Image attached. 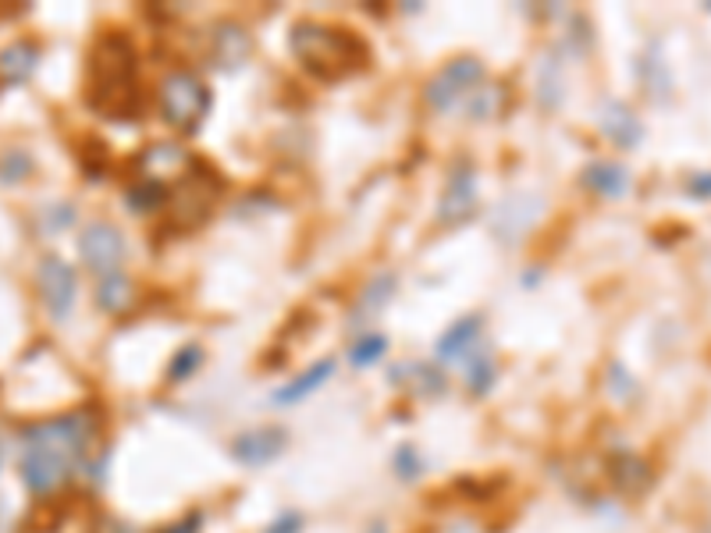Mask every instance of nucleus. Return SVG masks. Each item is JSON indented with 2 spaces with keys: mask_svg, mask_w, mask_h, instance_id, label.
Returning a JSON list of instances; mask_svg holds the SVG:
<instances>
[{
  "mask_svg": "<svg viewBox=\"0 0 711 533\" xmlns=\"http://www.w3.org/2000/svg\"><path fill=\"white\" fill-rule=\"evenodd\" d=\"M481 86H484V65L477 58H455L427 82L424 100L434 115H452V110L470 103Z\"/></svg>",
  "mask_w": 711,
  "mask_h": 533,
  "instance_id": "39448f33",
  "label": "nucleus"
},
{
  "mask_svg": "<svg viewBox=\"0 0 711 533\" xmlns=\"http://www.w3.org/2000/svg\"><path fill=\"white\" fill-rule=\"evenodd\" d=\"M392 470H395V476H398V481H416V476L424 473V463H421V455H416V448L403 445V448L395 452V463H392Z\"/></svg>",
  "mask_w": 711,
  "mask_h": 533,
  "instance_id": "b1692460",
  "label": "nucleus"
},
{
  "mask_svg": "<svg viewBox=\"0 0 711 533\" xmlns=\"http://www.w3.org/2000/svg\"><path fill=\"white\" fill-rule=\"evenodd\" d=\"M29 175H32V157L22 146H8V150L0 154V181L11 186V181H26Z\"/></svg>",
  "mask_w": 711,
  "mask_h": 533,
  "instance_id": "412c9836",
  "label": "nucleus"
},
{
  "mask_svg": "<svg viewBox=\"0 0 711 533\" xmlns=\"http://www.w3.org/2000/svg\"><path fill=\"white\" fill-rule=\"evenodd\" d=\"M199 363H204V348H199V345H186V348H181V353L171 359V366H168V381H171V384H178V381L192 377Z\"/></svg>",
  "mask_w": 711,
  "mask_h": 533,
  "instance_id": "5701e85b",
  "label": "nucleus"
},
{
  "mask_svg": "<svg viewBox=\"0 0 711 533\" xmlns=\"http://www.w3.org/2000/svg\"><path fill=\"white\" fill-rule=\"evenodd\" d=\"M100 533H142L139 526H129V523H121V520H103L100 523Z\"/></svg>",
  "mask_w": 711,
  "mask_h": 533,
  "instance_id": "bb28decb",
  "label": "nucleus"
},
{
  "mask_svg": "<svg viewBox=\"0 0 711 533\" xmlns=\"http://www.w3.org/2000/svg\"><path fill=\"white\" fill-rule=\"evenodd\" d=\"M79 256L100 282L115 278V274H121V264H125V238L115 225L97 220V225H89L79 235Z\"/></svg>",
  "mask_w": 711,
  "mask_h": 533,
  "instance_id": "0eeeda50",
  "label": "nucleus"
},
{
  "mask_svg": "<svg viewBox=\"0 0 711 533\" xmlns=\"http://www.w3.org/2000/svg\"><path fill=\"white\" fill-rule=\"evenodd\" d=\"M395 296V274H377V278L359 292V303L353 309V320H371L374 314L388 306V299Z\"/></svg>",
  "mask_w": 711,
  "mask_h": 533,
  "instance_id": "6ab92c4d",
  "label": "nucleus"
},
{
  "mask_svg": "<svg viewBox=\"0 0 711 533\" xmlns=\"http://www.w3.org/2000/svg\"><path fill=\"white\" fill-rule=\"evenodd\" d=\"M189 168H196V157L189 150H181V146H175V142H154L139 154L136 178L150 181V186L168 193L171 181L189 178Z\"/></svg>",
  "mask_w": 711,
  "mask_h": 533,
  "instance_id": "6e6552de",
  "label": "nucleus"
},
{
  "mask_svg": "<svg viewBox=\"0 0 711 533\" xmlns=\"http://www.w3.org/2000/svg\"><path fill=\"white\" fill-rule=\"evenodd\" d=\"M97 441V413L71 409L61 416L40 420L22 431V455L18 473L32 499H53L86 463Z\"/></svg>",
  "mask_w": 711,
  "mask_h": 533,
  "instance_id": "f257e3e1",
  "label": "nucleus"
},
{
  "mask_svg": "<svg viewBox=\"0 0 711 533\" xmlns=\"http://www.w3.org/2000/svg\"><path fill=\"white\" fill-rule=\"evenodd\" d=\"M385 353H388V338L385 335H367V338H359L353 345L349 359H353V366H374L377 359H385Z\"/></svg>",
  "mask_w": 711,
  "mask_h": 533,
  "instance_id": "4be33fe9",
  "label": "nucleus"
},
{
  "mask_svg": "<svg viewBox=\"0 0 711 533\" xmlns=\"http://www.w3.org/2000/svg\"><path fill=\"white\" fill-rule=\"evenodd\" d=\"M609 473H612L615 487L626 491V494H644L654 484V473H651V466L644 463L641 455H615Z\"/></svg>",
  "mask_w": 711,
  "mask_h": 533,
  "instance_id": "f3484780",
  "label": "nucleus"
},
{
  "mask_svg": "<svg viewBox=\"0 0 711 533\" xmlns=\"http://www.w3.org/2000/svg\"><path fill=\"white\" fill-rule=\"evenodd\" d=\"M477 210V171H473L470 160H455V168L445 181L442 204H437V225L460 228L463 220L473 217Z\"/></svg>",
  "mask_w": 711,
  "mask_h": 533,
  "instance_id": "1a4fd4ad",
  "label": "nucleus"
},
{
  "mask_svg": "<svg viewBox=\"0 0 711 533\" xmlns=\"http://www.w3.org/2000/svg\"><path fill=\"white\" fill-rule=\"evenodd\" d=\"M367 533H388V526H385V523H381V520H374V523L367 526Z\"/></svg>",
  "mask_w": 711,
  "mask_h": 533,
  "instance_id": "c85d7f7f",
  "label": "nucleus"
},
{
  "mask_svg": "<svg viewBox=\"0 0 711 533\" xmlns=\"http://www.w3.org/2000/svg\"><path fill=\"white\" fill-rule=\"evenodd\" d=\"M481 330H484V320L473 314V317H463V320H455L442 338H437V348H434V356L437 363H463L473 348H477L481 342Z\"/></svg>",
  "mask_w": 711,
  "mask_h": 533,
  "instance_id": "9b49d317",
  "label": "nucleus"
},
{
  "mask_svg": "<svg viewBox=\"0 0 711 533\" xmlns=\"http://www.w3.org/2000/svg\"><path fill=\"white\" fill-rule=\"evenodd\" d=\"M199 530V516H189V520H178L175 526H168L164 533H196Z\"/></svg>",
  "mask_w": 711,
  "mask_h": 533,
  "instance_id": "cd10ccee",
  "label": "nucleus"
},
{
  "mask_svg": "<svg viewBox=\"0 0 711 533\" xmlns=\"http://www.w3.org/2000/svg\"><path fill=\"white\" fill-rule=\"evenodd\" d=\"M132 282L125 278V274H115V278H103L100 285H97V306L103 309V314H111V317H118V314H125V309L132 306Z\"/></svg>",
  "mask_w": 711,
  "mask_h": 533,
  "instance_id": "aec40b11",
  "label": "nucleus"
},
{
  "mask_svg": "<svg viewBox=\"0 0 711 533\" xmlns=\"http://www.w3.org/2000/svg\"><path fill=\"white\" fill-rule=\"evenodd\" d=\"M36 288H40V299L47 306V314L65 324L71 317V309H76L79 299V282H76V270H71L61 256L47 253L40 264H36Z\"/></svg>",
  "mask_w": 711,
  "mask_h": 533,
  "instance_id": "423d86ee",
  "label": "nucleus"
},
{
  "mask_svg": "<svg viewBox=\"0 0 711 533\" xmlns=\"http://www.w3.org/2000/svg\"><path fill=\"white\" fill-rule=\"evenodd\" d=\"M249 32L243 29V26H231V22H225V26H217V32H214V61L221 65V68H239V65H246V58H249Z\"/></svg>",
  "mask_w": 711,
  "mask_h": 533,
  "instance_id": "dca6fc26",
  "label": "nucleus"
},
{
  "mask_svg": "<svg viewBox=\"0 0 711 533\" xmlns=\"http://www.w3.org/2000/svg\"><path fill=\"white\" fill-rule=\"evenodd\" d=\"M463 371H466V388L473 395H487L491 384H495V377H498L495 356H491V348L484 342H477V348L463 359Z\"/></svg>",
  "mask_w": 711,
  "mask_h": 533,
  "instance_id": "a211bd4d",
  "label": "nucleus"
},
{
  "mask_svg": "<svg viewBox=\"0 0 711 533\" xmlns=\"http://www.w3.org/2000/svg\"><path fill=\"white\" fill-rule=\"evenodd\" d=\"M157 103H160V118L171 128H178V132H196V128L204 125V118L210 115L214 97L196 71L178 68L171 76H164V82L157 89Z\"/></svg>",
  "mask_w": 711,
  "mask_h": 533,
  "instance_id": "20e7f679",
  "label": "nucleus"
},
{
  "mask_svg": "<svg viewBox=\"0 0 711 533\" xmlns=\"http://www.w3.org/2000/svg\"><path fill=\"white\" fill-rule=\"evenodd\" d=\"M598 121H601V132H605L615 146H623V150H633V146L644 139L641 121H636V115L623 100H605V103H601Z\"/></svg>",
  "mask_w": 711,
  "mask_h": 533,
  "instance_id": "f8f14e48",
  "label": "nucleus"
},
{
  "mask_svg": "<svg viewBox=\"0 0 711 533\" xmlns=\"http://www.w3.org/2000/svg\"><path fill=\"white\" fill-rule=\"evenodd\" d=\"M36 65H40V47L32 40H14L11 47L0 50V86H22Z\"/></svg>",
  "mask_w": 711,
  "mask_h": 533,
  "instance_id": "4468645a",
  "label": "nucleus"
},
{
  "mask_svg": "<svg viewBox=\"0 0 711 533\" xmlns=\"http://www.w3.org/2000/svg\"><path fill=\"white\" fill-rule=\"evenodd\" d=\"M264 533H303V516H299V512H282V516L270 523Z\"/></svg>",
  "mask_w": 711,
  "mask_h": 533,
  "instance_id": "393cba45",
  "label": "nucleus"
},
{
  "mask_svg": "<svg viewBox=\"0 0 711 533\" xmlns=\"http://www.w3.org/2000/svg\"><path fill=\"white\" fill-rule=\"evenodd\" d=\"M583 186L591 193H598L601 199H619L626 196L630 189V175L623 164H612V160H594L587 171H583Z\"/></svg>",
  "mask_w": 711,
  "mask_h": 533,
  "instance_id": "2eb2a0df",
  "label": "nucleus"
},
{
  "mask_svg": "<svg viewBox=\"0 0 711 533\" xmlns=\"http://www.w3.org/2000/svg\"><path fill=\"white\" fill-rule=\"evenodd\" d=\"M335 374V359H317L309 371H303L299 377H292L288 384L275 392V406H296V402L309 398L314 392H320L327 381Z\"/></svg>",
  "mask_w": 711,
  "mask_h": 533,
  "instance_id": "ddd939ff",
  "label": "nucleus"
},
{
  "mask_svg": "<svg viewBox=\"0 0 711 533\" xmlns=\"http://www.w3.org/2000/svg\"><path fill=\"white\" fill-rule=\"evenodd\" d=\"M288 448V434L282 427H253L243 431L239 437L231 441V458L243 466H267V463H278Z\"/></svg>",
  "mask_w": 711,
  "mask_h": 533,
  "instance_id": "9d476101",
  "label": "nucleus"
},
{
  "mask_svg": "<svg viewBox=\"0 0 711 533\" xmlns=\"http://www.w3.org/2000/svg\"><path fill=\"white\" fill-rule=\"evenodd\" d=\"M687 193L690 196H698V199H711V171H701L687 181Z\"/></svg>",
  "mask_w": 711,
  "mask_h": 533,
  "instance_id": "a878e982",
  "label": "nucleus"
},
{
  "mask_svg": "<svg viewBox=\"0 0 711 533\" xmlns=\"http://www.w3.org/2000/svg\"><path fill=\"white\" fill-rule=\"evenodd\" d=\"M86 100L111 121H132L139 115L136 50L121 32H103L89 58Z\"/></svg>",
  "mask_w": 711,
  "mask_h": 533,
  "instance_id": "f03ea898",
  "label": "nucleus"
},
{
  "mask_svg": "<svg viewBox=\"0 0 711 533\" xmlns=\"http://www.w3.org/2000/svg\"><path fill=\"white\" fill-rule=\"evenodd\" d=\"M288 47L309 76H317L324 82H338L367 65V47H363L353 32L320 26V22H299L288 36Z\"/></svg>",
  "mask_w": 711,
  "mask_h": 533,
  "instance_id": "7ed1b4c3",
  "label": "nucleus"
}]
</instances>
